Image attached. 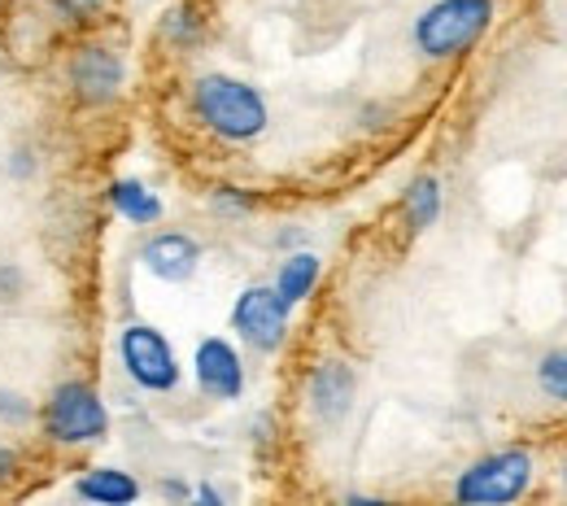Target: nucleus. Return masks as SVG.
Here are the masks:
<instances>
[{
    "label": "nucleus",
    "instance_id": "nucleus-1",
    "mask_svg": "<svg viewBox=\"0 0 567 506\" xmlns=\"http://www.w3.org/2000/svg\"><path fill=\"white\" fill-rule=\"evenodd\" d=\"M193 110H197V118L210 127L214 136H223L231 145L258 141L267 132V101H262V92L249 87L245 79H231V74L197 79Z\"/></svg>",
    "mask_w": 567,
    "mask_h": 506
},
{
    "label": "nucleus",
    "instance_id": "nucleus-2",
    "mask_svg": "<svg viewBox=\"0 0 567 506\" xmlns=\"http://www.w3.org/2000/svg\"><path fill=\"white\" fill-rule=\"evenodd\" d=\"M494 22V0H436L415 22V44L424 58L467 53Z\"/></svg>",
    "mask_w": 567,
    "mask_h": 506
},
{
    "label": "nucleus",
    "instance_id": "nucleus-3",
    "mask_svg": "<svg viewBox=\"0 0 567 506\" xmlns=\"http://www.w3.org/2000/svg\"><path fill=\"white\" fill-rule=\"evenodd\" d=\"M533 485V458L524 450H497L476 458L458 485H454V498L467 506H494V503H515L524 498Z\"/></svg>",
    "mask_w": 567,
    "mask_h": 506
},
{
    "label": "nucleus",
    "instance_id": "nucleus-4",
    "mask_svg": "<svg viewBox=\"0 0 567 506\" xmlns=\"http://www.w3.org/2000/svg\"><path fill=\"white\" fill-rule=\"evenodd\" d=\"M44 428H49L53 441H62V445H83V441L105 436L110 415H105V402L96 397V389L71 380V384L53 389V402L44 411Z\"/></svg>",
    "mask_w": 567,
    "mask_h": 506
},
{
    "label": "nucleus",
    "instance_id": "nucleus-5",
    "mask_svg": "<svg viewBox=\"0 0 567 506\" xmlns=\"http://www.w3.org/2000/svg\"><path fill=\"white\" fill-rule=\"evenodd\" d=\"M118 354H123L127 375H132L141 389H148V393H171V389L179 384V362H175L171 341H166L157 328H148V323H132V328L123 332Z\"/></svg>",
    "mask_w": 567,
    "mask_h": 506
},
{
    "label": "nucleus",
    "instance_id": "nucleus-6",
    "mask_svg": "<svg viewBox=\"0 0 567 506\" xmlns=\"http://www.w3.org/2000/svg\"><path fill=\"white\" fill-rule=\"evenodd\" d=\"M288 301H284L276 285L267 289V285H254V289H245L236 297V310H231V328L254 345V350H262V354H271V350H280L284 337H288Z\"/></svg>",
    "mask_w": 567,
    "mask_h": 506
},
{
    "label": "nucleus",
    "instance_id": "nucleus-7",
    "mask_svg": "<svg viewBox=\"0 0 567 506\" xmlns=\"http://www.w3.org/2000/svg\"><path fill=\"white\" fill-rule=\"evenodd\" d=\"M193 371H197V384H202L210 397H218V402H231V397H240V389H245L240 354H236L227 341H218V337L197 345Z\"/></svg>",
    "mask_w": 567,
    "mask_h": 506
},
{
    "label": "nucleus",
    "instance_id": "nucleus-8",
    "mask_svg": "<svg viewBox=\"0 0 567 506\" xmlns=\"http://www.w3.org/2000/svg\"><path fill=\"white\" fill-rule=\"evenodd\" d=\"M141 258H144V267H148L157 280L184 285V280L197 271L202 249H197V240H193V236H184V231H162V236H153V240L144 245Z\"/></svg>",
    "mask_w": 567,
    "mask_h": 506
},
{
    "label": "nucleus",
    "instance_id": "nucleus-9",
    "mask_svg": "<svg viewBox=\"0 0 567 506\" xmlns=\"http://www.w3.org/2000/svg\"><path fill=\"white\" fill-rule=\"evenodd\" d=\"M71 83L79 87L83 101H110L123 83V62L110 53V49H83L71 66Z\"/></svg>",
    "mask_w": 567,
    "mask_h": 506
},
{
    "label": "nucleus",
    "instance_id": "nucleus-10",
    "mask_svg": "<svg viewBox=\"0 0 567 506\" xmlns=\"http://www.w3.org/2000/svg\"><path fill=\"white\" fill-rule=\"evenodd\" d=\"M310 402H315V411L323 420H341L350 411V402H354V375H350V366L346 362H323L315 371V380H310Z\"/></svg>",
    "mask_w": 567,
    "mask_h": 506
},
{
    "label": "nucleus",
    "instance_id": "nucleus-11",
    "mask_svg": "<svg viewBox=\"0 0 567 506\" xmlns=\"http://www.w3.org/2000/svg\"><path fill=\"white\" fill-rule=\"evenodd\" d=\"M79 498H87V503L123 506V503H136V498H141V485H136L132 476L114 472V467H101V472H92V476H83V481H79Z\"/></svg>",
    "mask_w": 567,
    "mask_h": 506
},
{
    "label": "nucleus",
    "instance_id": "nucleus-12",
    "mask_svg": "<svg viewBox=\"0 0 567 506\" xmlns=\"http://www.w3.org/2000/svg\"><path fill=\"white\" fill-rule=\"evenodd\" d=\"M315 285H319V258L315 254H292L280 267V276H276V292H280L288 306L306 301Z\"/></svg>",
    "mask_w": 567,
    "mask_h": 506
},
{
    "label": "nucleus",
    "instance_id": "nucleus-13",
    "mask_svg": "<svg viewBox=\"0 0 567 506\" xmlns=\"http://www.w3.org/2000/svg\"><path fill=\"white\" fill-rule=\"evenodd\" d=\"M114 210L144 227V223H157V218H162V202L144 188L141 179H118V184H114Z\"/></svg>",
    "mask_w": 567,
    "mask_h": 506
},
{
    "label": "nucleus",
    "instance_id": "nucleus-14",
    "mask_svg": "<svg viewBox=\"0 0 567 506\" xmlns=\"http://www.w3.org/2000/svg\"><path fill=\"white\" fill-rule=\"evenodd\" d=\"M436 215H441V184H436L432 175H424V179H415L411 193H406V223H411L415 231H424V227L436 223Z\"/></svg>",
    "mask_w": 567,
    "mask_h": 506
},
{
    "label": "nucleus",
    "instance_id": "nucleus-15",
    "mask_svg": "<svg viewBox=\"0 0 567 506\" xmlns=\"http://www.w3.org/2000/svg\"><path fill=\"white\" fill-rule=\"evenodd\" d=\"M537 384H542V393H546V397L567 402V345L550 350L546 359L537 362Z\"/></svg>",
    "mask_w": 567,
    "mask_h": 506
},
{
    "label": "nucleus",
    "instance_id": "nucleus-16",
    "mask_svg": "<svg viewBox=\"0 0 567 506\" xmlns=\"http://www.w3.org/2000/svg\"><path fill=\"white\" fill-rule=\"evenodd\" d=\"M0 415H4V420H27L31 406H27L22 397H13V393H0Z\"/></svg>",
    "mask_w": 567,
    "mask_h": 506
},
{
    "label": "nucleus",
    "instance_id": "nucleus-17",
    "mask_svg": "<svg viewBox=\"0 0 567 506\" xmlns=\"http://www.w3.org/2000/svg\"><path fill=\"white\" fill-rule=\"evenodd\" d=\"M13 472H18V458H13V450H9V445H0V485H4V481H13Z\"/></svg>",
    "mask_w": 567,
    "mask_h": 506
},
{
    "label": "nucleus",
    "instance_id": "nucleus-18",
    "mask_svg": "<svg viewBox=\"0 0 567 506\" xmlns=\"http://www.w3.org/2000/svg\"><path fill=\"white\" fill-rule=\"evenodd\" d=\"M564 485H567V463H564Z\"/></svg>",
    "mask_w": 567,
    "mask_h": 506
}]
</instances>
